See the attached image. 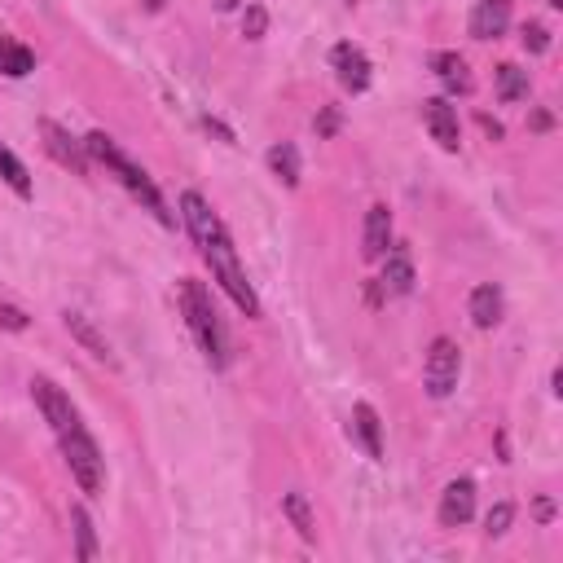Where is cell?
<instances>
[{
    "mask_svg": "<svg viewBox=\"0 0 563 563\" xmlns=\"http://www.w3.org/2000/svg\"><path fill=\"white\" fill-rule=\"evenodd\" d=\"M181 220H185V229H190L198 256L207 260V269H212V278L225 286L229 300H234L247 317H260V295H256V286L247 282V269H242V260H238V247H234V238H229L225 220L212 212V203H207L198 190H185L181 194Z\"/></svg>",
    "mask_w": 563,
    "mask_h": 563,
    "instance_id": "6da1fadb",
    "label": "cell"
},
{
    "mask_svg": "<svg viewBox=\"0 0 563 563\" xmlns=\"http://www.w3.org/2000/svg\"><path fill=\"white\" fill-rule=\"evenodd\" d=\"M31 396H36L44 423L53 427V436H58L62 445V458L66 467H71L75 484H80V493H88V498H97L106 484V467H102V449H97V440L88 436V427L80 423V410L71 405V396H66L53 379H31Z\"/></svg>",
    "mask_w": 563,
    "mask_h": 563,
    "instance_id": "7a4b0ae2",
    "label": "cell"
},
{
    "mask_svg": "<svg viewBox=\"0 0 563 563\" xmlns=\"http://www.w3.org/2000/svg\"><path fill=\"white\" fill-rule=\"evenodd\" d=\"M181 313H185V326H190L198 352H203L216 370H225L229 366V330L212 304V291L198 278H181Z\"/></svg>",
    "mask_w": 563,
    "mask_h": 563,
    "instance_id": "3957f363",
    "label": "cell"
},
{
    "mask_svg": "<svg viewBox=\"0 0 563 563\" xmlns=\"http://www.w3.org/2000/svg\"><path fill=\"white\" fill-rule=\"evenodd\" d=\"M84 150L93 154L97 163H106V168L119 176V185H124V190H128L132 198H141V203L150 207V212H154V220H159V225H168V229L176 225V216L168 212V203H163L159 185L150 181V172L141 168V163H132L128 154L115 146V137H106V132H88V137H84Z\"/></svg>",
    "mask_w": 563,
    "mask_h": 563,
    "instance_id": "277c9868",
    "label": "cell"
},
{
    "mask_svg": "<svg viewBox=\"0 0 563 563\" xmlns=\"http://www.w3.org/2000/svg\"><path fill=\"white\" fill-rule=\"evenodd\" d=\"M458 374H462V348L454 339L440 335L432 352H427V366H423V383H427V396H436V401H445L449 392L458 388Z\"/></svg>",
    "mask_w": 563,
    "mask_h": 563,
    "instance_id": "5b68a950",
    "label": "cell"
},
{
    "mask_svg": "<svg viewBox=\"0 0 563 563\" xmlns=\"http://www.w3.org/2000/svg\"><path fill=\"white\" fill-rule=\"evenodd\" d=\"M330 66H335V80L344 84L352 97L366 93L370 80H374V66L366 58V49H361V44H352V40H344V44H335V49H330Z\"/></svg>",
    "mask_w": 563,
    "mask_h": 563,
    "instance_id": "8992f818",
    "label": "cell"
},
{
    "mask_svg": "<svg viewBox=\"0 0 563 563\" xmlns=\"http://www.w3.org/2000/svg\"><path fill=\"white\" fill-rule=\"evenodd\" d=\"M423 124H427V132H432V141L440 150L458 154L462 128H458V110L449 106V97H427V102H423Z\"/></svg>",
    "mask_w": 563,
    "mask_h": 563,
    "instance_id": "52a82bcc",
    "label": "cell"
},
{
    "mask_svg": "<svg viewBox=\"0 0 563 563\" xmlns=\"http://www.w3.org/2000/svg\"><path fill=\"white\" fill-rule=\"evenodd\" d=\"M40 137H44V150L53 154V159L62 163V168H71L75 176H88V150L84 141H75L71 132L62 124H53V119H40Z\"/></svg>",
    "mask_w": 563,
    "mask_h": 563,
    "instance_id": "ba28073f",
    "label": "cell"
},
{
    "mask_svg": "<svg viewBox=\"0 0 563 563\" xmlns=\"http://www.w3.org/2000/svg\"><path fill=\"white\" fill-rule=\"evenodd\" d=\"M476 515V480H454L445 493H440V528H462Z\"/></svg>",
    "mask_w": 563,
    "mask_h": 563,
    "instance_id": "9c48e42d",
    "label": "cell"
},
{
    "mask_svg": "<svg viewBox=\"0 0 563 563\" xmlns=\"http://www.w3.org/2000/svg\"><path fill=\"white\" fill-rule=\"evenodd\" d=\"M506 27H511V0H476L471 22H467L471 36L476 40H498V36H506Z\"/></svg>",
    "mask_w": 563,
    "mask_h": 563,
    "instance_id": "30bf717a",
    "label": "cell"
},
{
    "mask_svg": "<svg viewBox=\"0 0 563 563\" xmlns=\"http://www.w3.org/2000/svg\"><path fill=\"white\" fill-rule=\"evenodd\" d=\"M427 66H432V75L440 84H445L449 97H467L471 93V71H467V58H458L454 49H436L432 58H427Z\"/></svg>",
    "mask_w": 563,
    "mask_h": 563,
    "instance_id": "8fae6325",
    "label": "cell"
},
{
    "mask_svg": "<svg viewBox=\"0 0 563 563\" xmlns=\"http://www.w3.org/2000/svg\"><path fill=\"white\" fill-rule=\"evenodd\" d=\"M352 440H357L361 449H366V458L379 462L383 458V423H379V410H374L370 401H357L352 405Z\"/></svg>",
    "mask_w": 563,
    "mask_h": 563,
    "instance_id": "7c38bea8",
    "label": "cell"
},
{
    "mask_svg": "<svg viewBox=\"0 0 563 563\" xmlns=\"http://www.w3.org/2000/svg\"><path fill=\"white\" fill-rule=\"evenodd\" d=\"M414 260H410V247H388L383 251V291L388 295H410L414 291Z\"/></svg>",
    "mask_w": 563,
    "mask_h": 563,
    "instance_id": "4fadbf2b",
    "label": "cell"
},
{
    "mask_svg": "<svg viewBox=\"0 0 563 563\" xmlns=\"http://www.w3.org/2000/svg\"><path fill=\"white\" fill-rule=\"evenodd\" d=\"M392 247V212L383 203H374L366 212V238H361V256L383 260V251Z\"/></svg>",
    "mask_w": 563,
    "mask_h": 563,
    "instance_id": "5bb4252c",
    "label": "cell"
},
{
    "mask_svg": "<svg viewBox=\"0 0 563 563\" xmlns=\"http://www.w3.org/2000/svg\"><path fill=\"white\" fill-rule=\"evenodd\" d=\"M502 286L498 282H480L476 291H471V322L480 330H493L502 322Z\"/></svg>",
    "mask_w": 563,
    "mask_h": 563,
    "instance_id": "9a60e30c",
    "label": "cell"
},
{
    "mask_svg": "<svg viewBox=\"0 0 563 563\" xmlns=\"http://www.w3.org/2000/svg\"><path fill=\"white\" fill-rule=\"evenodd\" d=\"M62 322H66V330H71V335L84 344L88 357H97V361H106V366H115V352H110V344H106L102 335H97V326L88 322L84 313H62Z\"/></svg>",
    "mask_w": 563,
    "mask_h": 563,
    "instance_id": "2e32d148",
    "label": "cell"
},
{
    "mask_svg": "<svg viewBox=\"0 0 563 563\" xmlns=\"http://www.w3.org/2000/svg\"><path fill=\"white\" fill-rule=\"evenodd\" d=\"M31 71H36V53H31L27 44H18L14 36H0V75H9V80H27Z\"/></svg>",
    "mask_w": 563,
    "mask_h": 563,
    "instance_id": "e0dca14e",
    "label": "cell"
},
{
    "mask_svg": "<svg viewBox=\"0 0 563 563\" xmlns=\"http://www.w3.org/2000/svg\"><path fill=\"white\" fill-rule=\"evenodd\" d=\"M269 172L278 176L286 190H295L300 185V150H295V141H278V146H269Z\"/></svg>",
    "mask_w": 563,
    "mask_h": 563,
    "instance_id": "ac0fdd59",
    "label": "cell"
},
{
    "mask_svg": "<svg viewBox=\"0 0 563 563\" xmlns=\"http://www.w3.org/2000/svg\"><path fill=\"white\" fill-rule=\"evenodd\" d=\"M0 181H5L9 190L18 194V198H31V194H36V185H31V172H27V163H22L18 154L5 146V141H0Z\"/></svg>",
    "mask_w": 563,
    "mask_h": 563,
    "instance_id": "d6986e66",
    "label": "cell"
},
{
    "mask_svg": "<svg viewBox=\"0 0 563 563\" xmlns=\"http://www.w3.org/2000/svg\"><path fill=\"white\" fill-rule=\"evenodd\" d=\"M282 515L295 524L300 542L317 546V520H313V511H308V498H304V493H286V498H282Z\"/></svg>",
    "mask_w": 563,
    "mask_h": 563,
    "instance_id": "ffe728a7",
    "label": "cell"
},
{
    "mask_svg": "<svg viewBox=\"0 0 563 563\" xmlns=\"http://www.w3.org/2000/svg\"><path fill=\"white\" fill-rule=\"evenodd\" d=\"M528 88H533V84H528V71H520L515 62H502V66H498V97H502L506 106H511V102H524Z\"/></svg>",
    "mask_w": 563,
    "mask_h": 563,
    "instance_id": "44dd1931",
    "label": "cell"
},
{
    "mask_svg": "<svg viewBox=\"0 0 563 563\" xmlns=\"http://www.w3.org/2000/svg\"><path fill=\"white\" fill-rule=\"evenodd\" d=\"M71 524H75V537H80V559L93 563L97 559V537H93V520H88L84 506H71Z\"/></svg>",
    "mask_w": 563,
    "mask_h": 563,
    "instance_id": "7402d4cb",
    "label": "cell"
},
{
    "mask_svg": "<svg viewBox=\"0 0 563 563\" xmlns=\"http://www.w3.org/2000/svg\"><path fill=\"white\" fill-rule=\"evenodd\" d=\"M511 524H515V506L511 502H498L489 515H484V533H489V537H502Z\"/></svg>",
    "mask_w": 563,
    "mask_h": 563,
    "instance_id": "603a6c76",
    "label": "cell"
},
{
    "mask_svg": "<svg viewBox=\"0 0 563 563\" xmlns=\"http://www.w3.org/2000/svg\"><path fill=\"white\" fill-rule=\"evenodd\" d=\"M264 31H269V14H264V5H247V14H242V36L264 40Z\"/></svg>",
    "mask_w": 563,
    "mask_h": 563,
    "instance_id": "cb8c5ba5",
    "label": "cell"
},
{
    "mask_svg": "<svg viewBox=\"0 0 563 563\" xmlns=\"http://www.w3.org/2000/svg\"><path fill=\"white\" fill-rule=\"evenodd\" d=\"M524 49L528 53H546L550 49V27L546 22H524Z\"/></svg>",
    "mask_w": 563,
    "mask_h": 563,
    "instance_id": "d4e9b609",
    "label": "cell"
},
{
    "mask_svg": "<svg viewBox=\"0 0 563 563\" xmlns=\"http://www.w3.org/2000/svg\"><path fill=\"white\" fill-rule=\"evenodd\" d=\"M27 326H31V317L22 313V308L0 304V330H27Z\"/></svg>",
    "mask_w": 563,
    "mask_h": 563,
    "instance_id": "484cf974",
    "label": "cell"
},
{
    "mask_svg": "<svg viewBox=\"0 0 563 563\" xmlns=\"http://www.w3.org/2000/svg\"><path fill=\"white\" fill-rule=\"evenodd\" d=\"M335 128H339V110H335V106H326V110H322V119H317V137H335Z\"/></svg>",
    "mask_w": 563,
    "mask_h": 563,
    "instance_id": "4316f807",
    "label": "cell"
},
{
    "mask_svg": "<svg viewBox=\"0 0 563 563\" xmlns=\"http://www.w3.org/2000/svg\"><path fill=\"white\" fill-rule=\"evenodd\" d=\"M203 128H207V132H216V137H220V141H229V146H238V137H234V132H229L225 124H220V119H212V115H203Z\"/></svg>",
    "mask_w": 563,
    "mask_h": 563,
    "instance_id": "83f0119b",
    "label": "cell"
},
{
    "mask_svg": "<svg viewBox=\"0 0 563 563\" xmlns=\"http://www.w3.org/2000/svg\"><path fill=\"white\" fill-rule=\"evenodd\" d=\"M533 511H537V520H542V524H550V520H555V502H550V498H537V506H533Z\"/></svg>",
    "mask_w": 563,
    "mask_h": 563,
    "instance_id": "f1b7e54d",
    "label": "cell"
},
{
    "mask_svg": "<svg viewBox=\"0 0 563 563\" xmlns=\"http://www.w3.org/2000/svg\"><path fill=\"white\" fill-rule=\"evenodd\" d=\"M480 128H484V132H489V137H493V141H498V137H502V124H498V119H489V115H480Z\"/></svg>",
    "mask_w": 563,
    "mask_h": 563,
    "instance_id": "f546056e",
    "label": "cell"
},
{
    "mask_svg": "<svg viewBox=\"0 0 563 563\" xmlns=\"http://www.w3.org/2000/svg\"><path fill=\"white\" fill-rule=\"evenodd\" d=\"M533 128H537V132L550 128V115H546V110H537V115H533Z\"/></svg>",
    "mask_w": 563,
    "mask_h": 563,
    "instance_id": "4dcf8cb0",
    "label": "cell"
},
{
    "mask_svg": "<svg viewBox=\"0 0 563 563\" xmlns=\"http://www.w3.org/2000/svg\"><path fill=\"white\" fill-rule=\"evenodd\" d=\"M163 5H168V0H146V9H150V14H159Z\"/></svg>",
    "mask_w": 563,
    "mask_h": 563,
    "instance_id": "1f68e13d",
    "label": "cell"
},
{
    "mask_svg": "<svg viewBox=\"0 0 563 563\" xmlns=\"http://www.w3.org/2000/svg\"><path fill=\"white\" fill-rule=\"evenodd\" d=\"M234 5H238V0H216V9H225V14H229Z\"/></svg>",
    "mask_w": 563,
    "mask_h": 563,
    "instance_id": "d6a6232c",
    "label": "cell"
},
{
    "mask_svg": "<svg viewBox=\"0 0 563 563\" xmlns=\"http://www.w3.org/2000/svg\"><path fill=\"white\" fill-rule=\"evenodd\" d=\"M546 5H550V9H563V0H546Z\"/></svg>",
    "mask_w": 563,
    "mask_h": 563,
    "instance_id": "836d02e7",
    "label": "cell"
}]
</instances>
